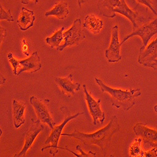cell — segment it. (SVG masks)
Instances as JSON below:
<instances>
[{
  "instance_id": "obj_15",
  "label": "cell",
  "mask_w": 157,
  "mask_h": 157,
  "mask_svg": "<svg viewBox=\"0 0 157 157\" xmlns=\"http://www.w3.org/2000/svg\"><path fill=\"white\" fill-rule=\"evenodd\" d=\"M114 13L115 14L116 13H120L126 17L131 22H132L133 27V30L138 27L136 23L138 13L137 12L131 9L127 5L125 0H120V4L114 8Z\"/></svg>"
},
{
  "instance_id": "obj_3",
  "label": "cell",
  "mask_w": 157,
  "mask_h": 157,
  "mask_svg": "<svg viewBox=\"0 0 157 157\" xmlns=\"http://www.w3.org/2000/svg\"><path fill=\"white\" fill-rule=\"evenodd\" d=\"M67 112L63 113L65 119L63 121L59 126H55L54 128L52 129V133H50L48 138L47 139L45 144L47 145L42 149V151H44L45 150L50 148L49 153L52 155V156H56V155L59 153V146L58 143L60 139V136H62V132L65 126L70 121L76 118L79 116L84 114V112L77 113L74 115H67Z\"/></svg>"
},
{
  "instance_id": "obj_1",
  "label": "cell",
  "mask_w": 157,
  "mask_h": 157,
  "mask_svg": "<svg viewBox=\"0 0 157 157\" xmlns=\"http://www.w3.org/2000/svg\"><path fill=\"white\" fill-rule=\"evenodd\" d=\"M120 129L118 118L114 115L108 124L92 134H86L75 130L72 133H62V136L74 138L80 140L84 145L90 147L96 145L102 151H106L113 136Z\"/></svg>"
},
{
  "instance_id": "obj_14",
  "label": "cell",
  "mask_w": 157,
  "mask_h": 157,
  "mask_svg": "<svg viewBox=\"0 0 157 157\" xmlns=\"http://www.w3.org/2000/svg\"><path fill=\"white\" fill-rule=\"evenodd\" d=\"M35 20V16L34 15V11L23 7L17 22L21 31H26L33 27Z\"/></svg>"
},
{
  "instance_id": "obj_27",
  "label": "cell",
  "mask_w": 157,
  "mask_h": 157,
  "mask_svg": "<svg viewBox=\"0 0 157 157\" xmlns=\"http://www.w3.org/2000/svg\"><path fill=\"white\" fill-rule=\"evenodd\" d=\"M34 2V3H38V0H21V3L23 5L29 4L30 2Z\"/></svg>"
},
{
  "instance_id": "obj_10",
  "label": "cell",
  "mask_w": 157,
  "mask_h": 157,
  "mask_svg": "<svg viewBox=\"0 0 157 157\" xmlns=\"http://www.w3.org/2000/svg\"><path fill=\"white\" fill-rule=\"evenodd\" d=\"M73 75L70 74L67 77L61 78L56 77L55 81L61 89L62 93L68 98L74 96L81 89V85L79 82H73Z\"/></svg>"
},
{
  "instance_id": "obj_26",
  "label": "cell",
  "mask_w": 157,
  "mask_h": 157,
  "mask_svg": "<svg viewBox=\"0 0 157 157\" xmlns=\"http://www.w3.org/2000/svg\"><path fill=\"white\" fill-rule=\"evenodd\" d=\"M0 30H1V45H2L5 38L6 36V30L3 27H2V26H1V28H0Z\"/></svg>"
},
{
  "instance_id": "obj_9",
  "label": "cell",
  "mask_w": 157,
  "mask_h": 157,
  "mask_svg": "<svg viewBox=\"0 0 157 157\" xmlns=\"http://www.w3.org/2000/svg\"><path fill=\"white\" fill-rule=\"evenodd\" d=\"M31 121L32 125L27 134H26L23 148L19 153L15 155V157L25 156L28 150L33 145L35 138L37 137L38 134L42 132L44 129V125L41 123V121L39 120H35V119L32 118Z\"/></svg>"
},
{
  "instance_id": "obj_18",
  "label": "cell",
  "mask_w": 157,
  "mask_h": 157,
  "mask_svg": "<svg viewBox=\"0 0 157 157\" xmlns=\"http://www.w3.org/2000/svg\"><path fill=\"white\" fill-rule=\"evenodd\" d=\"M84 28L87 29L93 34H98L103 27V21L94 15L90 14L86 16L82 25Z\"/></svg>"
},
{
  "instance_id": "obj_31",
  "label": "cell",
  "mask_w": 157,
  "mask_h": 157,
  "mask_svg": "<svg viewBox=\"0 0 157 157\" xmlns=\"http://www.w3.org/2000/svg\"></svg>"
},
{
  "instance_id": "obj_2",
  "label": "cell",
  "mask_w": 157,
  "mask_h": 157,
  "mask_svg": "<svg viewBox=\"0 0 157 157\" xmlns=\"http://www.w3.org/2000/svg\"><path fill=\"white\" fill-rule=\"evenodd\" d=\"M95 80L102 93H108L111 96L112 106L116 108H122L124 111H128L132 109L136 104L137 99L141 94L140 89L129 90L114 89L108 86L98 78H95Z\"/></svg>"
},
{
  "instance_id": "obj_12",
  "label": "cell",
  "mask_w": 157,
  "mask_h": 157,
  "mask_svg": "<svg viewBox=\"0 0 157 157\" xmlns=\"http://www.w3.org/2000/svg\"><path fill=\"white\" fill-rule=\"evenodd\" d=\"M133 131L136 136L141 137L145 142L150 144H157V130L138 123L133 127Z\"/></svg>"
},
{
  "instance_id": "obj_20",
  "label": "cell",
  "mask_w": 157,
  "mask_h": 157,
  "mask_svg": "<svg viewBox=\"0 0 157 157\" xmlns=\"http://www.w3.org/2000/svg\"><path fill=\"white\" fill-rule=\"evenodd\" d=\"M65 29L64 27H62L59 30L56 32L51 37H47L45 39L46 43L50 46L51 48H57L60 45V43L63 40V33Z\"/></svg>"
},
{
  "instance_id": "obj_29",
  "label": "cell",
  "mask_w": 157,
  "mask_h": 157,
  "mask_svg": "<svg viewBox=\"0 0 157 157\" xmlns=\"http://www.w3.org/2000/svg\"><path fill=\"white\" fill-rule=\"evenodd\" d=\"M5 81H6V78H4L2 75H1V84H5Z\"/></svg>"
},
{
  "instance_id": "obj_8",
  "label": "cell",
  "mask_w": 157,
  "mask_h": 157,
  "mask_svg": "<svg viewBox=\"0 0 157 157\" xmlns=\"http://www.w3.org/2000/svg\"><path fill=\"white\" fill-rule=\"evenodd\" d=\"M118 29L117 25H115L112 29L111 44L109 48L105 51V56L109 63L118 62L122 59L120 54V48L122 44L119 40Z\"/></svg>"
},
{
  "instance_id": "obj_16",
  "label": "cell",
  "mask_w": 157,
  "mask_h": 157,
  "mask_svg": "<svg viewBox=\"0 0 157 157\" xmlns=\"http://www.w3.org/2000/svg\"><path fill=\"white\" fill-rule=\"evenodd\" d=\"M26 108L25 104L23 102H19L15 99L13 100L12 113L13 117V123L15 128L18 129L25 122L24 113Z\"/></svg>"
},
{
  "instance_id": "obj_7",
  "label": "cell",
  "mask_w": 157,
  "mask_h": 157,
  "mask_svg": "<svg viewBox=\"0 0 157 157\" xmlns=\"http://www.w3.org/2000/svg\"><path fill=\"white\" fill-rule=\"evenodd\" d=\"M83 91L85 94V98L87 103L89 112L93 118V124L97 125L98 124H102L105 120V113L101 109L100 103L101 99L96 100L88 92L86 86L83 85Z\"/></svg>"
},
{
  "instance_id": "obj_30",
  "label": "cell",
  "mask_w": 157,
  "mask_h": 157,
  "mask_svg": "<svg viewBox=\"0 0 157 157\" xmlns=\"http://www.w3.org/2000/svg\"><path fill=\"white\" fill-rule=\"evenodd\" d=\"M154 110H155V113H156V115H157V104L156 106H155V107H154Z\"/></svg>"
},
{
  "instance_id": "obj_13",
  "label": "cell",
  "mask_w": 157,
  "mask_h": 157,
  "mask_svg": "<svg viewBox=\"0 0 157 157\" xmlns=\"http://www.w3.org/2000/svg\"><path fill=\"white\" fill-rule=\"evenodd\" d=\"M156 59H157V37L145 48L140 50L138 62L144 65Z\"/></svg>"
},
{
  "instance_id": "obj_6",
  "label": "cell",
  "mask_w": 157,
  "mask_h": 157,
  "mask_svg": "<svg viewBox=\"0 0 157 157\" xmlns=\"http://www.w3.org/2000/svg\"><path fill=\"white\" fill-rule=\"evenodd\" d=\"M30 101L32 106L35 109V113L38 117V120L42 123L48 124V126L52 129H53L56 124L54 120L52 119L51 114H50L47 108V102H48L49 100H41L35 96H32L30 99Z\"/></svg>"
},
{
  "instance_id": "obj_4",
  "label": "cell",
  "mask_w": 157,
  "mask_h": 157,
  "mask_svg": "<svg viewBox=\"0 0 157 157\" xmlns=\"http://www.w3.org/2000/svg\"><path fill=\"white\" fill-rule=\"evenodd\" d=\"M81 20L77 18L75 20L72 27L63 33L64 43L57 48V50L62 52L65 48L78 45L86 38L85 33L82 30Z\"/></svg>"
},
{
  "instance_id": "obj_11",
  "label": "cell",
  "mask_w": 157,
  "mask_h": 157,
  "mask_svg": "<svg viewBox=\"0 0 157 157\" xmlns=\"http://www.w3.org/2000/svg\"><path fill=\"white\" fill-rule=\"evenodd\" d=\"M20 63L21 68L18 71L17 76L23 72L34 73L39 71L42 69L40 59L37 52H34L29 58L20 60Z\"/></svg>"
},
{
  "instance_id": "obj_19",
  "label": "cell",
  "mask_w": 157,
  "mask_h": 157,
  "mask_svg": "<svg viewBox=\"0 0 157 157\" xmlns=\"http://www.w3.org/2000/svg\"><path fill=\"white\" fill-rule=\"evenodd\" d=\"M69 13L68 8V4L66 2H60L56 5L54 8L48 11H47L45 14L46 17L50 16H54L59 20H65Z\"/></svg>"
},
{
  "instance_id": "obj_5",
  "label": "cell",
  "mask_w": 157,
  "mask_h": 157,
  "mask_svg": "<svg viewBox=\"0 0 157 157\" xmlns=\"http://www.w3.org/2000/svg\"><path fill=\"white\" fill-rule=\"evenodd\" d=\"M157 33V18L155 19L153 21L148 24L142 25L141 27H138L133 30V32L126 36L123 41L121 42L123 44L125 42L128 40L130 38L135 36H140L143 41V45L140 49L145 48L149 42V40L155 34Z\"/></svg>"
},
{
  "instance_id": "obj_22",
  "label": "cell",
  "mask_w": 157,
  "mask_h": 157,
  "mask_svg": "<svg viewBox=\"0 0 157 157\" xmlns=\"http://www.w3.org/2000/svg\"><path fill=\"white\" fill-rule=\"evenodd\" d=\"M8 61L11 63V64L12 65L13 68V74L15 75H17V73H18V68L19 67H20V60H17V59H15L13 56L12 53H9L8 54Z\"/></svg>"
},
{
  "instance_id": "obj_24",
  "label": "cell",
  "mask_w": 157,
  "mask_h": 157,
  "mask_svg": "<svg viewBox=\"0 0 157 157\" xmlns=\"http://www.w3.org/2000/svg\"><path fill=\"white\" fill-rule=\"evenodd\" d=\"M76 150L79 151L81 154V157H84V156H86V157H90V156H96V153H94V152H93L91 151H89L88 153H85L82 150V148H81V147L79 145H77L76 147Z\"/></svg>"
},
{
  "instance_id": "obj_17",
  "label": "cell",
  "mask_w": 157,
  "mask_h": 157,
  "mask_svg": "<svg viewBox=\"0 0 157 157\" xmlns=\"http://www.w3.org/2000/svg\"><path fill=\"white\" fill-rule=\"evenodd\" d=\"M120 3V0H99L98 9L102 16L113 18L116 17L114 8Z\"/></svg>"
},
{
  "instance_id": "obj_21",
  "label": "cell",
  "mask_w": 157,
  "mask_h": 157,
  "mask_svg": "<svg viewBox=\"0 0 157 157\" xmlns=\"http://www.w3.org/2000/svg\"><path fill=\"white\" fill-rule=\"evenodd\" d=\"M0 20H6L7 21H14L15 19L11 15V10H6L1 5L0 6Z\"/></svg>"
},
{
  "instance_id": "obj_28",
  "label": "cell",
  "mask_w": 157,
  "mask_h": 157,
  "mask_svg": "<svg viewBox=\"0 0 157 157\" xmlns=\"http://www.w3.org/2000/svg\"><path fill=\"white\" fill-rule=\"evenodd\" d=\"M84 3V0H78V5L79 8L82 7V5H83Z\"/></svg>"
},
{
  "instance_id": "obj_23",
  "label": "cell",
  "mask_w": 157,
  "mask_h": 157,
  "mask_svg": "<svg viewBox=\"0 0 157 157\" xmlns=\"http://www.w3.org/2000/svg\"><path fill=\"white\" fill-rule=\"evenodd\" d=\"M136 1L141 3L143 4L145 6H146L147 7H148V8L150 9V10L153 13L157 16V12L156 11V10H155V8L153 6V3L151 2V0H136Z\"/></svg>"
},
{
  "instance_id": "obj_25",
  "label": "cell",
  "mask_w": 157,
  "mask_h": 157,
  "mask_svg": "<svg viewBox=\"0 0 157 157\" xmlns=\"http://www.w3.org/2000/svg\"><path fill=\"white\" fill-rule=\"evenodd\" d=\"M144 66L150 67L155 71H157V59L153 60V61H151L150 63H148L145 65H144Z\"/></svg>"
}]
</instances>
